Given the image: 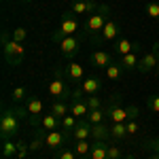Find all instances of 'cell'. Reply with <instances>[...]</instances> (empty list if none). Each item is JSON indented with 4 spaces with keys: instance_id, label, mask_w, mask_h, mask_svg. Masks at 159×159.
I'll return each mask as SVG.
<instances>
[{
    "instance_id": "cell-11",
    "label": "cell",
    "mask_w": 159,
    "mask_h": 159,
    "mask_svg": "<svg viewBox=\"0 0 159 159\" xmlns=\"http://www.w3.org/2000/svg\"><path fill=\"white\" fill-rule=\"evenodd\" d=\"M68 138H72L70 134H66L64 129H55V132H47L45 134V147L51 148V151H61V148L66 147V142H68Z\"/></svg>"
},
{
    "instance_id": "cell-14",
    "label": "cell",
    "mask_w": 159,
    "mask_h": 159,
    "mask_svg": "<svg viewBox=\"0 0 159 159\" xmlns=\"http://www.w3.org/2000/svg\"><path fill=\"white\" fill-rule=\"evenodd\" d=\"M64 76L70 81V83H81L85 79V68L79 64V61H68L64 66Z\"/></svg>"
},
{
    "instance_id": "cell-25",
    "label": "cell",
    "mask_w": 159,
    "mask_h": 159,
    "mask_svg": "<svg viewBox=\"0 0 159 159\" xmlns=\"http://www.w3.org/2000/svg\"><path fill=\"white\" fill-rule=\"evenodd\" d=\"M87 119H89L91 125H93V123H106L108 115H106V110H104V108H98V110H89Z\"/></svg>"
},
{
    "instance_id": "cell-13",
    "label": "cell",
    "mask_w": 159,
    "mask_h": 159,
    "mask_svg": "<svg viewBox=\"0 0 159 159\" xmlns=\"http://www.w3.org/2000/svg\"><path fill=\"white\" fill-rule=\"evenodd\" d=\"M89 61H91L93 68H102V70H106L110 64H115V55H112L110 51L98 49V51H93V53L89 55Z\"/></svg>"
},
{
    "instance_id": "cell-2",
    "label": "cell",
    "mask_w": 159,
    "mask_h": 159,
    "mask_svg": "<svg viewBox=\"0 0 159 159\" xmlns=\"http://www.w3.org/2000/svg\"><path fill=\"white\" fill-rule=\"evenodd\" d=\"M108 19H110V9L106 7V4H100L98 11L91 13L85 21H83V32H85V36H89L91 40H93V38L102 32V28L106 25Z\"/></svg>"
},
{
    "instance_id": "cell-22",
    "label": "cell",
    "mask_w": 159,
    "mask_h": 159,
    "mask_svg": "<svg viewBox=\"0 0 159 159\" xmlns=\"http://www.w3.org/2000/svg\"><path fill=\"white\" fill-rule=\"evenodd\" d=\"M110 127L106 123H93L91 125V140H108Z\"/></svg>"
},
{
    "instance_id": "cell-9",
    "label": "cell",
    "mask_w": 159,
    "mask_h": 159,
    "mask_svg": "<svg viewBox=\"0 0 159 159\" xmlns=\"http://www.w3.org/2000/svg\"><path fill=\"white\" fill-rule=\"evenodd\" d=\"M119 34H121V25L117 24L115 19H108L106 25L102 28V32L93 38V43H96V45H102V43H115V40L119 38Z\"/></svg>"
},
{
    "instance_id": "cell-35",
    "label": "cell",
    "mask_w": 159,
    "mask_h": 159,
    "mask_svg": "<svg viewBox=\"0 0 159 159\" xmlns=\"http://www.w3.org/2000/svg\"><path fill=\"white\" fill-rule=\"evenodd\" d=\"M108 159H123V151L115 144H108Z\"/></svg>"
},
{
    "instance_id": "cell-16",
    "label": "cell",
    "mask_w": 159,
    "mask_h": 159,
    "mask_svg": "<svg viewBox=\"0 0 159 159\" xmlns=\"http://www.w3.org/2000/svg\"><path fill=\"white\" fill-rule=\"evenodd\" d=\"M79 87H81V91L85 96H93V93H98L100 89H102V81H100L98 76H85Z\"/></svg>"
},
{
    "instance_id": "cell-10",
    "label": "cell",
    "mask_w": 159,
    "mask_h": 159,
    "mask_svg": "<svg viewBox=\"0 0 159 159\" xmlns=\"http://www.w3.org/2000/svg\"><path fill=\"white\" fill-rule=\"evenodd\" d=\"M140 43H132L129 38H117L115 43H112V55H115V60H119L123 55H127V53H134V51H140Z\"/></svg>"
},
{
    "instance_id": "cell-37",
    "label": "cell",
    "mask_w": 159,
    "mask_h": 159,
    "mask_svg": "<svg viewBox=\"0 0 159 159\" xmlns=\"http://www.w3.org/2000/svg\"><path fill=\"white\" fill-rule=\"evenodd\" d=\"M28 153H30V147L25 144L24 140H19V142H17V157H19V159H24L25 155H28Z\"/></svg>"
},
{
    "instance_id": "cell-15",
    "label": "cell",
    "mask_w": 159,
    "mask_h": 159,
    "mask_svg": "<svg viewBox=\"0 0 159 159\" xmlns=\"http://www.w3.org/2000/svg\"><path fill=\"white\" fill-rule=\"evenodd\" d=\"M138 72L147 74V72H153V70H157V55H155V51H148L144 53L140 61H138V68H136Z\"/></svg>"
},
{
    "instance_id": "cell-29",
    "label": "cell",
    "mask_w": 159,
    "mask_h": 159,
    "mask_svg": "<svg viewBox=\"0 0 159 159\" xmlns=\"http://www.w3.org/2000/svg\"><path fill=\"white\" fill-rule=\"evenodd\" d=\"M11 98H13L15 104H21V102H25L30 96H28V89H25V87H15L11 91Z\"/></svg>"
},
{
    "instance_id": "cell-26",
    "label": "cell",
    "mask_w": 159,
    "mask_h": 159,
    "mask_svg": "<svg viewBox=\"0 0 159 159\" xmlns=\"http://www.w3.org/2000/svg\"><path fill=\"white\" fill-rule=\"evenodd\" d=\"M76 125H79V119L72 117V115H66V117L61 119V129H64L66 134H70V136H72V132H74Z\"/></svg>"
},
{
    "instance_id": "cell-4",
    "label": "cell",
    "mask_w": 159,
    "mask_h": 159,
    "mask_svg": "<svg viewBox=\"0 0 159 159\" xmlns=\"http://www.w3.org/2000/svg\"><path fill=\"white\" fill-rule=\"evenodd\" d=\"M2 53H4V60L9 66H19L21 61H24V55H25V49L21 43H17V40H13L9 36V32L4 30L2 32Z\"/></svg>"
},
{
    "instance_id": "cell-28",
    "label": "cell",
    "mask_w": 159,
    "mask_h": 159,
    "mask_svg": "<svg viewBox=\"0 0 159 159\" xmlns=\"http://www.w3.org/2000/svg\"><path fill=\"white\" fill-rule=\"evenodd\" d=\"M13 155H17V142H13V140H4V142H2V157L11 159Z\"/></svg>"
},
{
    "instance_id": "cell-42",
    "label": "cell",
    "mask_w": 159,
    "mask_h": 159,
    "mask_svg": "<svg viewBox=\"0 0 159 159\" xmlns=\"http://www.w3.org/2000/svg\"><path fill=\"white\" fill-rule=\"evenodd\" d=\"M19 2H25V4H30V2H34V0H19Z\"/></svg>"
},
{
    "instance_id": "cell-41",
    "label": "cell",
    "mask_w": 159,
    "mask_h": 159,
    "mask_svg": "<svg viewBox=\"0 0 159 159\" xmlns=\"http://www.w3.org/2000/svg\"><path fill=\"white\" fill-rule=\"evenodd\" d=\"M123 159H136V157L132 155V153H129V155H123Z\"/></svg>"
},
{
    "instance_id": "cell-1",
    "label": "cell",
    "mask_w": 159,
    "mask_h": 159,
    "mask_svg": "<svg viewBox=\"0 0 159 159\" xmlns=\"http://www.w3.org/2000/svg\"><path fill=\"white\" fill-rule=\"evenodd\" d=\"M76 34H85L83 32V24L79 21V15H74L72 11H64V15H61V19H60V28L51 34V40L60 43L61 38L76 36Z\"/></svg>"
},
{
    "instance_id": "cell-32",
    "label": "cell",
    "mask_w": 159,
    "mask_h": 159,
    "mask_svg": "<svg viewBox=\"0 0 159 159\" xmlns=\"http://www.w3.org/2000/svg\"><path fill=\"white\" fill-rule=\"evenodd\" d=\"M85 102H87V106H89V110L102 108V100L98 98V93H93V96H85Z\"/></svg>"
},
{
    "instance_id": "cell-17",
    "label": "cell",
    "mask_w": 159,
    "mask_h": 159,
    "mask_svg": "<svg viewBox=\"0 0 159 159\" xmlns=\"http://www.w3.org/2000/svg\"><path fill=\"white\" fill-rule=\"evenodd\" d=\"M91 138V123L89 119H79V125L72 132V140H89Z\"/></svg>"
},
{
    "instance_id": "cell-12",
    "label": "cell",
    "mask_w": 159,
    "mask_h": 159,
    "mask_svg": "<svg viewBox=\"0 0 159 159\" xmlns=\"http://www.w3.org/2000/svg\"><path fill=\"white\" fill-rule=\"evenodd\" d=\"M100 9L98 0H72L70 2V11L79 17H89L91 13H96Z\"/></svg>"
},
{
    "instance_id": "cell-19",
    "label": "cell",
    "mask_w": 159,
    "mask_h": 159,
    "mask_svg": "<svg viewBox=\"0 0 159 159\" xmlns=\"http://www.w3.org/2000/svg\"><path fill=\"white\" fill-rule=\"evenodd\" d=\"M40 127L45 132H55V129H61V119L55 117L53 112H47L43 119H40Z\"/></svg>"
},
{
    "instance_id": "cell-34",
    "label": "cell",
    "mask_w": 159,
    "mask_h": 159,
    "mask_svg": "<svg viewBox=\"0 0 159 159\" xmlns=\"http://www.w3.org/2000/svg\"><path fill=\"white\" fill-rule=\"evenodd\" d=\"M147 106L153 115H159V96H148L147 98Z\"/></svg>"
},
{
    "instance_id": "cell-18",
    "label": "cell",
    "mask_w": 159,
    "mask_h": 159,
    "mask_svg": "<svg viewBox=\"0 0 159 159\" xmlns=\"http://www.w3.org/2000/svg\"><path fill=\"white\" fill-rule=\"evenodd\" d=\"M91 153L89 159H108V142L106 140H91Z\"/></svg>"
},
{
    "instance_id": "cell-23",
    "label": "cell",
    "mask_w": 159,
    "mask_h": 159,
    "mask_svg": "<svg viewBox=\"0 0 159 159\" xmlns=\"http://www.w3.org/2000/svg\"><path fill=\"white\" fill-rule=\"evenodd\" d=\"M125 136H129L125 123H110V138L112 140H123Z\"/></svg>"
},
{
    "instance_id": "cell-33",
    "label": "cell",
    "mask_w": 159,
    "mask_h": 159,
    "mask_svg": "<svg viewBox=\"0 0 159 159\" xmlns=\"http://www.w3.org/2000/svg\"><path fill=\"white\" fill-rule=\"evenodd\" d=\"M55 159H79V155H76V151L61 148V151H55Z\"/></svg>"
},
{
    "instance_id": "cell-3",
    "label": "cell",
    "mask_w": 159,
    "mask_h": 159,
    "mask_svg": "<svg viewBox=\"0 0 159 159\" xmlns=\"http://www.w3.org/2000/svg\"><path fill=\"white\" fill-rule=\"evenodd\" d=\"M66 76H64V68H55V74H53V79L49 81V85H47V96L53 100H64V102H70L72 98V91H70V87L68 83L64 81Z\"/></svg>"
},
{
    "instance_id": "cell-24",
    "label": "cell",
    "mask_w": 159,
    "mask_h": 159,
    "mask_svg": "<svg viewBox=\"0 0 159 159\" xmlns=\"http://www.w3.org/2000/svg\"><path fill=\"white\" fill-rule=\"evenodd\" d=\"M91 144H93V142H89V140H76V144H74L76 155H79V157H89V153H91Z\"/></svg>"
},
{
    "instance_id": "cell-31",
    "label": "cell",
    "mask_w": 159,
    "mask_h": 159,
    "mask_svg": "<svg viewBox=\"0 0 159 159\" xmlns=\"http://www.w3.org/2000/svg\"><path fill=\"white\" fill-rule=\"evenodd\" d=\"M11 38L24 45V43H25V38H28V30H25V28H15V30L11 32Z\"/></svg>"
},
{
    "instance_id": "cell-7",
    "label": "cell",
    "mask_w": 159,
    "mask_h": 159,
    "mask_svg": "<svg viewBox=\"0 0 159 159\" xmlns=\"http://www.w3.org/2000/svg\"><path fill=\"white\" fill-rule=\"evenodd\" d=\"M25 110H28V115H30V125L32 127H38L40 125V119L45 117V104H43V100L36 98V96H30V98L25 100Z\"/></svg>"
},
{
    "instance_id": "cell-36",
    "label": "cell",
    "mask_w": 159,
    "mask_h": 159,
    "mask_svg": "<svg viewBox=\"0 0 159 159\" xmlns=\"http://www.w3.org/2000/svg\"><path fill=\"white\" fill-rule=\"evenodd\" d=\"M125 108H127V119H129V121H134V119L140 117V108H138L136 104H129V106H125Z\"/></svg>"
},
{
    "instance_id": "cell-20",
    "label": "cell",
    "mask_w": 159,
    "mask_h": 159,
    "mask_svg": "<svg viewBox=\"0 0 159 159\" xmlns=\"http://www.w3.org/2000/svg\"><path fill=\"white\" fill-rule=\"evenodd\" d=\"M115 61L127 72V70H136V68H138L140 57H138V51H134V53H127V55H123V57H119V60H115Z\"/></svg>"
},
{
    "instance_id": "cell-5",
    "label": "cell",
    "mask_w": 159,
    "mask_h": 159,
    "mask_svg": "<svg viewBox=\"0 0 159 159\" xmlns=\"http://www.w3.org/2000/svg\"><path fill=\"white\" fill-rule=\"evenodd\" d=\"M19 121H21V117H19L17 108H4L2 110V117H0V138H2V142L4 140H11L13 136H17V132H19Z\"/></svg>"
},
{
    "instance_id": "cell-8",
    "label": "cell",
    "mask_w": 159,
    "mask_h": 159,
    "mask_svg": "<svg viewBox=\"0 0 159 159\" xmlns=\"http://www.w3.org/2000/svg\"><path fill=\"white\" fill-rule=\"evenodd\" d=\"M85 38V34H76V36H66L61 38L60 43H57V47H60L61 55L64 57H68V60H72L74 55L81 51V40Z\"/></svg>"
},
{
    "instance_id": "cell-39",
    "label": "cell",
    "mask_w": 159,
    "mask_h": 159,
    "mask_svg": "<svg viewBox=\"0 0 159 159\" xmlns=\"http://www.w3.org/2000/svg\"><path fill=\"white\" fill-rule=\"evenodd\" d=\"M153 51H155V55H157V74H159V40L155 43V47H153Z\"/></svg>"
},
{
    "instance_id": "cell-27",
    "label": "cell",
    "mask_w": 159,
    "mask_h": 159,
    "mask_svg": "<svg viewBox=\"0 0 159 159\" xmlns=\"http://www.w3.org/2000/svg\"><path fill=\"white\" fill-rule=\"evenodd\" d=\"M104 72H106V76H108L110 81H119V79L123 76V72H125V70H123L121 66L115 61V64H110V66L106 68V70H104Z\"/></svg>"
},
{
    "instance_id": "cell-30",
    "label": "cell",
    "mask_w": 159,
    "mask_h": 159,
    "mask_svg": "<svg viewBox=\"0 0 159 159\" xmlns=\"http://www.w3.org/2000/svg\"><path fill=\"white\" fill-rule=\"evenodd\" d=\"M144 11H147V15L151 19H159V2H147Z\"/></svg>"
},
{
    "instance_id": "cell-40",
    "label": "cell",
    "mask_w": 159,
    "mask_h": 159,
    "mask_svg": "<svg viewBox=\"0 0 159 159\" xmlns=\"http://www.w3.org/2000/svg\"><path fill=\"white\" fill-rule=\"evenodd\" d=\"M148 159H159V153H151V157Z\"/></svg>"
},
{
    "instance_id": "cell-6",
    "label": "cell",
    "mask_w": 159,
    "mask_h": 159,
    "mask_svg": "<svg viewBox=\"0 0 159 159\" xmlns=\"http://www.w3.org/2000/svg\"><path fill=\"white\" fill-rule=\"evenodd\" d=\"M106 115H108V121L110 123H127V108L121 106V93H115L110 96V102L106 106Z\"/></svg>"
},
{
    "instance_id": "cell-38",
    "label": "cell",
    "mask_w": 159,
    "mask_h": 159,
    "mask_svg": "<svg viewBox=\"0 0 159 159\" xmlns=\"http://www.w3.org/2000/svg\"><path fill=\"white\" fill-rule=\"evenodd\" d=\"M125 125H127V134H129V136H134V134L140 132V123L136 121V119H134V121H127Z\"/></svg>"
},
{
    "instance_id": "cell-21",
    "label": "cell",
    "mask_w": 159,
    "mask_h": 159,
    "mask_svg": "<svg viewBox=\"0 0 159 159\" xmlns=\"http://www.w3.org/2000/svg\"><path fill=\"white\" fill-rule=\"evenodd\" d=\"M49 112H53L55 117L64 119L66 115H70V102H64V100H53V102H51Z\"/></svg>"
}]
</instances>
